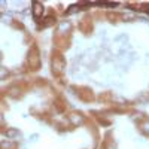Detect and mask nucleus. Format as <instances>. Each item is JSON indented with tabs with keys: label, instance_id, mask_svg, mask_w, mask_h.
I'll use <instances>...</instances> for the list:
<instances>
[{
	"label": "nucleus",
	"instance_id": "obj_1",
	"mask_svg": "<svg viewBox=\"0 0 149 149\" xmlns=\"http://www.w3.org/2000/svg\"><path fill=\"white\" fill-rule=\"evenodd\" d=\"M30 64H32V67H39V57H37V49L34 48V49H32L30 51Z\"/></svg>",
	"mask_w": 149,
	"mask_h": 149
},
{
	"label": "nucleus",
	"instance_id": "obj_2",
	"mask_svg": "<svg viewBox=\"0 0 149 149\" xmlns=\"http://www.w3.org/2000/svg\"><path fill=\"white\" fill-rule=\"evenodd\" d=\"M42 13H43V6H42V3L34 2L33 3V15H34L36 18H40Z\"/></svg>",
	"mask_w": 149,
	"mask_h": 149
},
{
	"label": "nucleus",
	"instance_id": "obj_3",
	"mask_svg": "<svg viewBox=\"0 0 149 149\" xmlns=\"http://www.w3.org/2000/svg\"><path fill=\"white\" fill-rule=\"evenodd\" d=\"M72 119H73L74 122H79L81 121V118H78V115H72Z\"/></svg>",
	"mask_w": 149,
	"mask_h": 149
}]
</instances>
